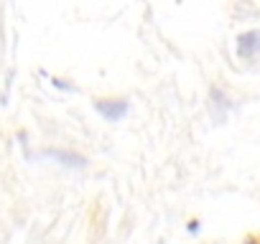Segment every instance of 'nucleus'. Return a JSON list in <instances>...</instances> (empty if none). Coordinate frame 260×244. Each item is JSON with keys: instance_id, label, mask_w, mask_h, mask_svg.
I'll return each mask as SVG.
<instances>
[{"instance_id": "obj_2", "label": "nucleus", "mask_w": 260, "mask_h": 244, "mask_svg": "<svg viewBox=\"0 0 260 244\" xmlns=\"http://www.w3.org/2000/svg\"><path fill=\"white\" fill-rule=\"evenodd\" d=\"M260 51V31H247L237 38V56L240 59H252Z\"/></svg>"}, {"instance_id": "obj_1", "label": "nucleus", "mask_w": 260, "mask_h": 244, "mask_svg": "<svg viewBox=\"0 0 260 244\" xmlns=\"http://www.w3.org/2000/svg\"><path fill=\"white\" fill-rule=\"evenodd\" d=\"M94 107H97V112H100L105 119H110V122L120 119V117L127 112V102H125V99H97Z\"/></svg>"}, {"instance_id": "obj_3", "label": "nucleus", "mask_w": 260, "mask_h": 244, "mask_svg": "<svg viewBox=\"0 0 260 244\" xmlns=\"http://www.w3.org/2000/svg\"><path fill=\"white\" fill-rule=\"evenodd\" d=\"M46 155H51V158H56V160H64V166H74V168L84 166V158H82V155H77V153H67V150H49Z\"/></svg>"}, {"instance_id": "obj_4", "label": "nucleus", "mask_w": 260, "mask_h": 244, "mask_svg": "<svg viewBox=\"0 0 260 244\" xmlns=\"http://www.w3.org/2000/svg\"><path fill=\"white\" fill-rule=\"evenodd\" d=\"M197 229H199V221H191V224H189V231H191V234H194V231H197Z\"/></svg>"}, {"instance_id": "obj_5", "label": "nucleus", "mask_w": 260, "mask_h": 244, "mask_svg": "<svg viewBox=\"0 0 260 244\" xmlns=\"http://www.w3.org/2000/svg\"><path fill=\"white\" fill-rule=\"evenodd\" d=\"M245 244H257V239H252V236H250V239H245Z\"/></svg>"}]
</instances>
